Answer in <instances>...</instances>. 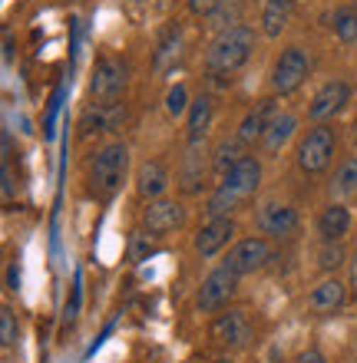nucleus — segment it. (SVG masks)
Instances as JSON below:
<instances>
[{"label":"nucleus","mask_w":357,"mask_h":363,"mask_svg":"<svg viewBox=\"0 0 357 363\" xmlns=\"http://www.w3.org/2000/svg\"><path fill=\"white\" fill-rule=\"evenodd\" d=\"M232 238H235L232 215H225V218H209L202 228L195 231L192 248H195V255H202V258H215V255H219Z\"/></svg>","instance_id":"2eb2a0df"},{"label":"nucleus","mask_w":357,"mask_h":363,"mask_svg":"<svg viewBox=\"0 0 357 363\" xmlns=\"http://www.w3.org/2000/svg\"><path fill=\"white\" fill-rule=\"evenodd\" d=\"M251 320L245 311H225V314H215L212 327H209V337H212L219 347L225 350H241V347L251 344Z\"/></svg>","instance_id":"f8f14e48"},{"label":"nucleus","mask_w":357,"mask_h":363,"mask_svg":"<svg viewBox=\"0 0 357 363\" xmlns=\"http://www.w3.org/2000/svg\"><path fill=\"white\" fill-rule=\"evenodd\" d=\"M143 231L149 238H165L185 225V205L179 199H155V201H145L143 208V218H139Z\"/></svg>","instance_id":"1a4fd4ad"},{"label":"nucleus","mask_w":357,"mask_h":363,"mask_svg":"<svg viewBox=\"0 0 357 363\" xmlns=\"http://www.w3.org/2000/svg\"><path fill=\"white\" fill-rule=\"evenodd\" d=\"M13 199V169H10V159H4V201Z\"/></svg>","instance_id":"2f4dec72"},{"label":"nucleus","mask_w":357,"mask_h":363,"mask_svg":"<svg viewBox=\"0 0 357 363\" xmlns=\"http://www.w3.org/2000/svg\"><path fill=\"white\" fill-rule=\"evenodd\" d=\"M348 231H351V211H348V205L331 201V205H324V208H321V215H318V238L321 241H341Z\"/></svg>","instance_id":"aec40b11"},{"label":"nucleus","mask_w":357,"mask_h":363,"mask_svg":"<svg viewBox=\"0 0 357 363\" xmlns=\"http://www.w3.org/2000/svg\"><path fill=\"white\" fill-rule=\"evenodd\" d=\"M331 27L341 43H357V7H338L331 17Z\"/></svg>","instance_id":"a878e982"},{"label":"nucleus","mask_w":357,"mask_h":363,"mask_svg":"<svg viewBox=\"0 0 357 363\" xmlns=\"http://www.w3.org/2000/svg\"><path fill=\"white\" fill-rule=\"evenodd\" d=\"M271 261V245L265 235H255V238H241L235 241L232 248H229V255H225V268L232 271V274L245 277V274H255V271H261L265 264Z\"/></svg>","instance_id":"9d476101"},{"label":"nucleus","mask_w":357,"mask_h":363,"mask_svg":"<svg viewBox=\"0 0 357 363\" xmlns=\"http://www.w3.org/2000/svg\"><path fill=\"white\" fill-rule=\"evenodd\" d=\"M126 123V103H93L87 106V113L79 116V139H93V135H106L123 129Z\"/></svg>","instance_id":"ddd939ff"},{"label":"nucleus","mask_w":357,"mask_h":363,"mask_svg":"<svg viewBox=\"0 0 357 363\" xmlns=\"http://www.w3.org/2000/svg\"><path fill=\"white\" fill-rule=\"evenodd\" d=\"M354 7H357V0H354Z\"/></svg>","instance_id":"e433bc0d"},{"label":"nucleus","mask_w":357,"mask_h":363,"mask_svg":"<svg viewBox=\"0 0 357 363\" xmlns=\"http://www.w3.org/2000/svg\"><path fill=\"white\" fill-rule=\"evenodd\" d=\"M245 155L248 152H245V143H241L238 135H235V139H222V143L215 145V152H212V169L219 175H225L229 169H235Z\"/></svg>","instance_id":"b1692460"},{"label":"nucleus","mask_w":357,"mask_h":363,"mask_svg":"<svg viewBox=\"0 0 357 363\" xmlns=\"http://www.w3.org/2000/svg\"><path fill=\"white\" fill-rule=\"evenodd\" d=\"M189 93H185V86H172L169 89V96H165V109H169V116H175V119H179V116H185L189 113Z\"/></svg>","instance_id":"c85d7f7f"},{"label":"nucleus","mask_w":357,"mask_h":363,"mask_svg":"<svg viewBox=\"0 0 357 363\" xmlns=\"http://www.w3.org/2000/svg\"><path fill=\"white\" fill-rule=\"evenodd\" d=\"M278 116V109H275V96H265V99H258V103L251 106L248 113L241 116V123H238V139L245 145H251V143H261L265 139V133H268V125H271V119Z\"/></svg>","instance_id":"f3484780"},{"label":"nucleus","mask_w":357,"mask_h":363,"mask_svg":"<svg viewBox=\"0 0 357 363\" xmlns=\"http://www.w3.org/2000/svg\"><path fill=\"white\" fill-rule=\"evenodd\" d=\"M165 189H169V169L159 159L139 165V172H136V195L139 199L143 201L165 199Z\"/></svg>","instance_id":"a211bd4d"},{"label":"nucleus","mask_w":357,"mask_h":363,"mask_svg":"<svg viewBox=\"0 0 357 363\" xmlns=\"http://www.w3.org/2000/svg\"><path fill=\"white\" fill-rule=\"evenodd\" d=\"M258 33L248 23H232L215 33V40L205 50V69L212 77H232L235 69H241L255 53Z\"/></svg>","instance_id":"f03ea898"},{"label":"nucleus","mask_w":357,"mask_h":363,"mask_svg":"<svg viewBox=\"0 0 357 363\" xmlns=\"http://www.w3.org/2000/svg\"><path fill=\"white\" fill-rule=\"evenodd\" d=\"M219 363H232V360H219Z\"/></svg>","instance_id":"c9c22d12"},{"label":"nucleus","mask_w":357,"mask_h":363,"mask_svg":"<svg viewBox=\"0 0 357 363\" xmlns=\"http://www.w3.org/2000/svg\"><path fill=\"white\" fill-rule=\"evenodd\" d=\"M20 337V327H17V317L10 307H0V344L4 347H13Z\"/></svg>","instance_id":"cd10ccee"},{"label":"nucleus","mask_w":357,"mask_h":363,"mask_svg":"<svg viewBox=\"0 0 357 363\" xmlns=\"http://www.w3.org/2000/svg\"><path fill=\"white\" fill-rule=\"evenodd\" d=\"M126 83H129V67L119 57H103L89 77V96L93 103H119Z\"/></svg>","instance_id":"423d86ee"},{"label":"nucleus","mask_w":357,"mask_h":363,"mask_svg":"<svg viewBox=\"0 0 357 363\" xmlns=\"http://www.w3.org/2000/svg\"><path fill=\"white\" fill-rule=\"evenodd\" d=\"M351 291H354V297H357V251H354V258H351Z\"/></svg>","instance_id":"72a5a7b5"},{"label":"nucleus","mask_w":357,"mask_h":363,"mask_svg":"<svg viewBox=\"0 0 357 363\" xmlns=\"http://www.w3.org/2000/svg\"><path fill=\"white\" fill-rule=\"evenodd\" d=\"M219 4H222V0H189V13H192V17H212Z\"/></svg>","instance_id":"7c9ffc66"},{"label":"nucleus","mask_w":357,"mask_h":363,"mask_svg":"<svg viewBox=\"0 0 357 363\" xmlns=\"http://www.w3.org/2000/svg\"><path fill=\"white\" fill-rule=\"evenodd\" d=\"M179 53H182V27H179V23H172V27H165V33L159 37V43H155L153 69H155V73H165V69L179 60Z\"/></svg>","instance_id":"4be33fe9"},{"label":"nucleus","mask_w":357,"mask_h":363,"mask_svg":"<svg viewBox=\"0 0 357 363\" xmlns=\"http://www.w3.org/2000/svg\"><path fill=\"white\" fill-rule=\"evenodd\" d=\"M209 169H212V155L205 152L202 143H189L182 155V165H179V189L185 195H199L209 179Z\"/></svg>","instance_id":"4468645a"},{"label":"nucleus","mask_w":357,"mask_h":363,"mask_svg":"<svg viewBox=\"0 0 357 363\" xmlns=\"http://www.w3.org/2000/svg\"><path fill=\"white\" fill-rule=\"evenodd\" d=\"M295 133H298V116L278 113L275 119H271L265 139H261V152H265V155H278L281 149H285V145L295 139Z\"/></svg>","instance_id":"412c9836"},{"label":"nucleus","mask_w":357,"mask_h":363,"mask_svg":"<svg viewBox=\"0 0 357 363\" xmlns=\"http://www.w3.org/2000/svg\"><path fill=\"white\" fill-rule=\"evenodd\" d=\"M331 195H338V199H351V195H357V155H351L348 162L334 172Z\"/></svg>","instance_id":"393cba45"},{"label":"nucleus","mask_w":357,"mask_h":363,"mask_svg":"<svg viewBox=\"0 0 357 363\" xmlns=\"http://www.w3.org/2000/svg\"><path fill=\"white\" fill-rule=\"evenodd\" d=\"M126 169H129V145H126L123 139H113V143L99 145L97 155H93V162H89V172H87L89 195L97 201H109L123 189Z\"/></svg>","instance_id":"7ed1b4c3"},{"label":"nucleus","mask_w":357,"mask_h":363,"mask_svg":"<svg viewBox=\"0 0 357 363\" xmlns=\"http://www.w3.org/2000/svg\"><path fill=\"white\" fill-rule=\"evenodd\" d=\"M295 7H298V0H265V7H261V37L278 40L285 33V27L291 23V17H295Z\"/></svg>","instance_id":"6ab92c4d"},{"label":"nucleus","mask_w":357,"mask_h":363,"mask_svg":"<svg viewBox=\"0 0 357 363\" xmlns=\"http://www.w3.org/2000/svg\"><path fill=\"white\" fill-rule=\"evenodd\" d=\"M311 73V57L304 47H285L271 67V93L275 96H291L295 89L304 86V79Z\"/></svg>","instance_id":"39448f33"},{"label":"nucleus","mask_w":357,"mask_h":363,"mask_svg":"<svg viewBox=\"0 0 357 363\" xmlns=\"http://www.w3.org/2000/svg\"><path fill=\"white\" fill-rule=\"evenodd\" d=\"M295 363H328V360H324V354H321V350L308 347V350H301L298 360H295Z\"/></svg>","instance_id":"473e14b6"},{"label":"nucleus","mask_w":357,"mask_h":363,"mask_svg":"<svg viewBox=\"0 0 357 363\" xmlns=\"http://www.w3.org/2000/svg\"><path fill=\"white\" fill-rule=\"evenodd\" d=\"M351 103V83L348 79H328L318 93L311 96L308 103V119L314 125L318 123H331L334 116H341Z\"/></svg>","instance_id":"9b49d317"},{"label":"nucleus","mask_w":357,"mask_h":363,"mask_svg":"<svg viewBox=\"0 0 357 363\" xmlns=\"http://www.w3.org/2000/svg\"><path fill=\"white\" fill-rule=\"evenodd\" d=\"M258 189H261V162L255 155H245L235 169H229L219 179L215 191L205 201V215L209 218H225V215L238 211Z\"/></svg>","instance_id":"f257e3e1"},{"label":"nucleus","mask_w":357,"mask_h":363,"mask_svg":"<svg viewBox=\"0 0 357 363\" xmlns=\"http://www.w3.org/2000/svg\"><path fill=\"white\" fill-rule=\"evenodd\" d=\"M235 291H238V274H232L225 264H219V268L209 271L205 281L199 284L195 307H199L202 314H219V311L229 307V301L235 297Z\"/></svg>","instance_id":"0eeeda50"},{"label":"nucleus","mask_w":357,"mask_h":363,"mask_svg":"<svg viewBox=\"0 0 357 363\" xmlns=\"http://www.w3.org/2000/svg\"><path fill=\"white\" fill-rule=\"evenodd\" d=\"M212 113H215V106L209 96L192 99V106H189V143H202L205 139L209 125H212Z\"/></svg>","instance_id":"5701e85b"},{"label":"nucleus","mask_w":357,"mask_h":363,"mask_svg":"<svg viewBox=\"0 0 357 363\" xmlns=\"http://www.w3.org/2000/svg\"><path fill=\"white\" fill-rule=\"evenodd\" d=\"M344 301H348V284L331 274V277H324L321 284L311 287L308 311L314 317H328V314H338L341 307H344Z\"/></svg>","instance_id":"dca6fc26"},{"label":"nucleus","mask_w":357,"mask_h":363,"mask_svg":"<svg viewBox=\"0 0 357 363\" xmlns=\"http://www.w3.org/2000/svg\"><path fill=\"white\" fill-rule=\"evenodd\" d=\"M255 225L265 238H275V241H285V238H295L298 235V208L288 205V201H278V199H268L258 205V215H255Z\"/></svg>","instance_id":"6e6552de"},{"label":"nucleus","mask_w":357,"mask_h":363,"mask_svg":"<svg viewBox=\"0 0 357 363\" xmlns=\"http://www.w3.org/2000/svg\"><path fill=\"white\" fill-rule=\"evenodd\" d=\"M334 149H338V133L331 123H318L311 125L308 135L298 143V155L295 162L304 175H324L334 162Z\"/></svg>","instance_id":"20e7f679"},{"label":"nucleus","mask_w":357,"mask_h":363,"mask_svg":"<svg viewBox=\"0 0 357 363\" xmlns=\"http://www.w3.org/2000/svg\"><path fill=\"white\" fill-rule=\"evenodd\" d=\"M235 13H238V4L235 0H222L219 7H215V13H212V20H215V27H229L225 20H235Z\"/></svg>","instance_id":"c756f323"},{"label":"nucleus","mask_w":357,"mask_h":363,"mask_svg":"<svg viewBox=\"0 0 357 363\" xmlns=\"http://www.w3.org/2000/svg\"><path fill=\"white\" fill-rule=\"evenodd\" d=\"M7 284H10V291H17V284H20V274H17V268L10 264V274H7Z\"/></svg>","instance_id":"f704fd0d"},{"label":"nucleus","mask_w":357,"mask_h":363,"mask_svg":"<svg viewBox=\"0 0 357 363\" xmlns=\"http://www.w3.org/2000/svg\"><path fill=\"white\" fill-rule=\"evenodd\" d=\"M348 261V255H344V248H341V241H324L321 245V251H318V268L321 271H338L341 264Z\"/></svg>","instance_id":"bb28decb"}]
</instances>
